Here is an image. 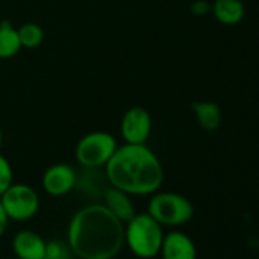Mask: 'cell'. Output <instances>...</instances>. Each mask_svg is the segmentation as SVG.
Masks as SVG:
<instances>
[{
  "instance_id": "obj_1",
  "label": "cell",
  "mask_w": 259,
  "mask_h": 259,
  "mask_svg": "<svg viewBox=\"0 0 259 259\" xmlns=\"http://www.w3.org/2000/svg\"><path fill=\"white\" fill-rule=\"evenodd\" d=\"M67 244L79 259H114L123 242V223L102 203L81 207L67 227Z\"/></svg>"
},
{
  "instance_id": "obj_2",
  "label": "cell",
  "mask_w": 259,
  "mask_h": 259,
  "mask_svg": "<svg viewBox=\"0 0 259 259\" xmlns=\"http://www.w3.org/2000/svg\"><path fill=\"white\" fill-rule=\"evenodd\" d=\"M110 186L130 195H153L163 183L165 172L157 154L147 144H123L104 166Z\"/></svg>"
},
{
  "instance_id": "obj_3",
  "label": "cell",
  "mask_w": 259,
  "mask_h": 259,
  "mask_svg": "<svg viewBox=\"0 0 259 259\" xmlns=\"http://www.w3.org/2000/svg\"><path fill=\"white\" fill-rule=\"evenodd\" d=\"M165 232L148 212L136 213L123 224V242L135 256L153 259L159 256Z\"/></svg>"
},
{
  "instance_id": "obj_4",
  "label": "cell",
  "mask_w": 259,
  "mask_h": 259,
  "mask_svg": "<svg viewBox=\"0 0 259 259\" xmlns=\"http://www.w3.org/2000/svg\"><path fill=\"white\" fill-rule=\"evenodd\" d=\"M148 213L162 226L177 227L192 220L194 206L182 194L157 191L148 203Z\"/></svg>"
},
{
  "instance_id": "obj_5",
  "label": "cell",
  "mask_w": 259,
  "mask_h": 259,
  "mask_svg": "<svg viewBox=\"0 0 259 259\" xmlns=\"http://www.w3.org/2000/svg\"><path fill=\"white\" fill-rule=\"evenodd\" d=\"M113 135L107 132H92L79 139L75 157L82 168H104L117 148Z\"/></svg>"
},
{
  "instance_id": "obj_6",
  "label": "cell",
  "mask_w": 259,
  "mask_h": 259,
  "mask_svg": "<svg viewBox=\"0 0 259 259\" xmlns=\"http://www.w3.org/2000/svg\"><path fill=\"white\" fill-rule=\"evenodd\" d=\"M0 203L10 221H29L32 220L40 209L38 192L25 183H13L2 195Z\"/></svg>"
},
{
  "instance_id": "obj_7",
  "label": "cell",
  "mask_w": 259,
  "mask_h": 259,
  "mask_svg": "<svg viewBox=\"0 0 259 259\" xmlns=\"http://www.w3.org/2000/svg\"><path fill=\"white\" fill-rule=\"evenodd\" d=\"M153 130V119L147 108L132 107L128 108L120 120V136L125 144L142 145L147 144Z\"/></svg>"
},
{
  "instance_id": "obj_8",
  "label": "cell",
  "mask_w": 259,
  "mask_h": 259,
  "mask_svg": "<svg viewBox=\"0 0 259 259\" xmlns=\"http://www.w3.org/2000/svg\"><path fill=\"white\" fill-rule=\"evenodd\" d=\"M78 172L69 163L51 165L41 179V185L46 194L51 197H63L76 188Z\"/></svg>"
},
{
  "instance_id": "obj_9",
  "label": "cell",
  "mask_w": 259,
  "mask_h": 259,
  "mask_svg": "<svg viewBox=\"0 0 259 259\" xmlns=\"http://www.w3.org/2000/svg\"><path fill=\"white\" fill-rule=\"evenodd\" d=\"M159 254L162 259H197V247L189 235L172 230L165 233Z\"/></svg>"
},
{
  "instance_id": "obj_10",
  "label": "cell",
  "mask_w": 259,
  "mask_h": 259,
  "mask_svg": "<svg viewBox=\"0 0 259 259\" xmlns=\"http://www.w3.org/2000/svg\"><path fill=\"white\" fill-rule=\"evenodd\" d=\"M13 251L19 259H43L46 241L34 230H20L13 239Z\"/></svg>"
},
{
  "instance_id": "obj_11",
  "label": "cell",
  "mask_w": 259,
  "mask_h": 259,
  "mask_svg": "<svg viewBox=\"0 0 259 259\" xmlns=\"http://www.w3.org/2000/svg\"><path fill=\"white\" fill-rule=\"evenodd\" d=\"M102 204L123 224L136 215L132 195L110 185L102 194Z\"/></svg>"
},
{
  "instance_id": "obj_12",
  "label": "cell",
  "mask_w": 259,
  "mask_h": 259,
  "mask_svg": "<svg viewBox=\"0 0 259 259\" xmlns=\"http://www.w3.org/2000/svg\"><path fill=\"white\" fill-rule=\"evenodd\" d=\"M213 17L227 26L238 25L245 14V8L241 0H215L210 5Z\"/></svg>"
},
{
  "instance_id": "obj_13",
  "label": "cell",
  "mask_w": 259,
  "mask_h": 259,
  "mask_svg": "<svg viewBox=\"0 0 259 259\" xmlns=\"http://www.w3.org/2000/svg\"><path fill=\"white\" fill-rule=\"evenodd\" d=\"M192 111L198 125L206 132H213L221 123L220 105L210 101H197L192 104Z\"/></svg>"
},
{
  "instance_id": "obj_14",
  "label": "cell",
  "mask_w": 259,
  "mask_h": 259,
  "mask_svg": "<svg viewBox=\"0 0 259 259\" xmlns=\"http://www.w3.org/2000/svg\"><path fill=\"white\" fill-rule=\"evenodd\" d=\"M22 49L17 29L4 22L0 23V60H10L16 57Z\"/></svg>"
},
{
  "instance_id": "obj_15",
  "label": "cell",
  "mask_w": 259,
  "mask_h": 259,
  "mask_svg": "<svg viewBox=\"0 0 259 259\" xmlns=\"http://www.w3.org/2000/svg\"><path fill=\"white\" fill-rule=\"evenodd\" d=\"M17 32H19V38H20L22 48H26V49H35L45 40L43 28L38 23H34V22L22 25L17 29Z\"/></svg>"
},
{
  "instance_id": "obj_16",
  "label": "cell",
  "mask_w": 259,
  "mask_h": 259,
  "mask_svg": "<svg viewBox=\"0 0 259 259\" xmlns=\"http://www.w3.org/2000/svg\"><path fill=\"white\" fill-rule=\"evenodd\" d=\"M72 250L69 244H63L58 239H54L51 242H46V251L43 259H70Z\"/></svg>"
},
{
  "instance_id": "obj_17",
  "label": "cell",
  "mask_w": 259,
  "mask_h": 259,
  "mask_svg": "<svg viewBox=\"0 0 259 259\" xmlns=\"http://www.w3.org/2000/svg\"><path fill=\"white\" fill-rule=\"evenodd\" d=\"M14 183V169L11 162L0 153V195Z\"/></svg>"
},
{
  "instance_id": "obj_18",
  "label": "cell",
  "mask_w": 259,
  "mask_h": 259,
  "mask_svg": "<svg viewBox=\"0 0 259 259\" xmlns=\"http://www.w3.org/2000/svg\"><path fill=\"white\" fill-rule=\"evenodd\" d=\"M191 11L195 16H204L210 11V5L206 2V0H195V2L191 5Z\"/></svg>"
},
{
  "instance_id": "obj_19",
  "label": "cell",
  "mask_w": 259,
  "mask_h": 259,
  "mask_svg": "<svg viewBox=\"0 0 259 259\" xmlns=\"http://www.w3.org/2000/svg\"><path fill=\"white\" fill-rule=\"evenodd\" d=\"M8 223H10V220H8V217H7V213L4 210L2 203H0V238L5 235V232L8 229Z\"/></svg>"
},
{
  "instance_id": "obj_20",
  "label": "cell",
  "mask_w": 259,
  "mask_h": 259,
  "mask_svg": "<svg viewBox=\"0 0 259 259\" xmlns=\"http://www.w3.org/2000/svg\"><path fill=\"white\" fill-rule=\"evenodd\" d=\"M4 141H5V136H4L2 128H0V150H2V147H4Z\"/></svg>"
}]
</instances>
